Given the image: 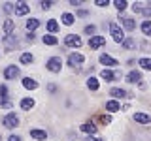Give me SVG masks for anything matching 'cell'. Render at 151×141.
Returning a JSON list of instances; mask_svg holds the SVG:
<instances>
[{
  "label": "cell",
  "mask_w": 151,
  "mask_h": 141,
  "mask_svg": "<svg viewBox=\"0 0 151 141\" xmlns=\"http://www.w3.org/2000/svg\"><path fill=\"white\" fill-rule=\"evenodd\" d=\"M110 32H111L113 40H115L117 43H123V41L127 40V38H125V32L121 30V26L117 25V23H111V25H110Z\"/></svg>",
  "instance_id": "6da1fadb"
},
{
  "label": "cell",
  "mask_w": 151,
  "mask_h": 141,
  "mask_svg": "<svg viewBox=\"0 0 151 141\" xmlns=\"http://www.w3.org/2000/svg\"><path fill=\"white\" fill-rule=\"evenodd\" d=\"M45 68L49 70V72H53V73H59V72H60V68H63V60H60L59 56H51V58L47 60Z\"/></svg>",
  "instance_id": "7a4b0ae2"
},
{
  "label": "cell",
  "mask_w": 151,
  "mask_h": 141,
  "mask_svg": "<svg viewBox=\"0 0 151 141\" xmlns=\"http://www.w3.org/2000/svg\"><path fill=\"white\" fill-rule=\"evenodd\" d=\"M2 124L6 126V128H15V126H19V119H17V115H15V113H8V115L4 117Z\"/></svg>",
  "instance_id": "3957f363"
},
{
  "label": "cell",
  "mask_w": 151,
  "mask_h": 141,
  "mask_svg": "<svg viewBox=\"0 0 151 141\" xmlns=\"http://www.w3.org/2000/svg\"><path fill=\"white\" fill-rule=\"evenodd\" d=\"M64 43L68 47H81V38L76 36V34H68L64 38Z\"/></svg>",
  "instance_id": "277c9868"
},
{
  "label": "cell",
  "mask_w": 151,
  "mask_h": 141,
  "mask_svg": "<svg viewBox=\"0 0 151 141\" xmlns=\"http://www.w3.org/2000/svg\"><path fill=\"white\" fill-rule=\"evenodd\" d=\"M104 43H106V38L104 36H93L91 40H89V47H91V49H98V47H102Z\"/></svg>",
  "instance_id": "5b68a950"
},
{
  "label": "cell",
  "mask_w": 151,
  "mask_h": 141,
  "mask_svg": "<svg viewBox=\"0 0 151 141\" xmlns=\"http://www.w3.org/2000/svg\"><path fill=\"white\" fill-rule=\"evenodd\" d=\"M100 77L104 79V81H113V79L121 77V73H117V72H111V70H102V72H100Z\"/></svg>",
  "instance_id": "8992f818"
},
{
  "label": "cell",
  "mask_w": 151,
  "mask_h": 141,
  "mask_svg": "<svg viewBox=\"0 0 151 141\" xmlns=\"http://www.w3.org/2000/svg\"><path fill=\"white\" fill-rule=\"evenodd\" d=\"M19 75V68L17 66H8L6 70H4V77L6 79H15Z\"/></svg>",
  "instance_id": "52a82bcc"
},
{
  "label": "cell",
  "mask_w": 151,
  "mask_h": 141,
  "mask_svg": "<svg viewBox=\"0 0 151 141\" xmlns=\"http://www.w3.org/2000/svg\"><path fill=\"white\" fill-rule=\"evenodd\" d=\"M83 55H79V53H72L68 56V64L70 66H78V64H83Z\"/></svg>",
  "instance_id": "ba28073f"
},
{
  "label": "cell",
  "mask_w": 151,
  "mask_h": 141,
  "mask_svg": "<svg viewBox=\"0 0 151 141\" xmlns=\"http://www.w3.org/2000/svg\"><path fill=\"white\" fill-rule=\"evenodd\" d=\"M134 120L140 122V124H149V122H151V117L145 115V113H134Z\"/></svg>",
  "instance_id": "9c48e42d"
},
{
  "label": "cell",
  "mask_w": 151,
  "mask_h": 141,
  "mask_svg": "<svg viewBox=\"0 0 151 141\" xmlns=\"http://www.w3.org/2000/svg\"><path fill=\"white\" fill-rule=\"evenodd\" d=\"M100 64H104V66H117L119 62H117L115 58H111L110 55H100Z\"/></svg>",
  "instance_id": "30bf717a"
},
{
  "label": "cell",
  "mask_w": 151,
  "mask_h": 141,
  "mask_svg": "<svg viewBox=\"0 0 151 141\" xmlns=\"http://www.w3.org/2000/svg\"><path fill=\"white\" fill-rule=\"evenodd\" d=\"M23 87L28 88V90H36V88H38V81H34V79H30V77H25V79H23Z\"/></svg>",
  "instance_id": "8fae6325"
},
{
  "label": "cell",
  "mask_w": 151,
  "mask_h": 141,
  "mask_svg": "<svg viewBox=\"0 0 151 141\" xmlns=\"http://www.w3.org/2000/svg\"><path fill=\"white\" fill-rule=\"evenodd\" d=\"M127 81H129V83H140L142 81V73L136 72V70H132V72L127 75Z\"/></svg>",
  "instance_id": "7c38bea8"
},
{
  "label": "cell",
  "mask_w": 151,
  "mask_h": 141,
  "mask_svg": "<svg viewBox=\"0 0 151 141\" xmlns=\"http://www.w3.org/2000/svg\"><path fill=\"white\" fill-rule=\"evenodd\" d=\"M28 9H30V8H28L25 2H19L17 6H15V15H27Z\"/></svg>",
  "instance_id": "4fadbf2b"
},
{
  "label": "cell",
  "mask_w": 151,
  "mask_h": 141,
  "mask_svg": "<svg viewBox=\"0 0 151 141\" xmlns=\"http://www.w3.org/2000/svg\"><path fill=\"white\" fill-rule=\"evenodd\" d=\"M121 21H123V26H125L127 30H134V28H136V23H134L132 17H123Z\"/></svg>",
  "instance_id": "5bb4252c"
},
{
  "label": "cell",
  "mask_w": 151,
  "mask_h": 141,
  "mask_svg": "<svg viewBox=\"0 0 151 141\" xmlns=\"http://www.w3.org/2000/svg\"><path fill=\"white\" fill-rule=\"evenodd\" d=\"M81 132H85V134H96V126L93 124V122H85V124H81Z\"/></svg>",
  "instance_id": "9a60e30c"
},
{
  "label": "cell",
  "mask_w": 151,
  "mask_h": 141,
  "mask_svg": "<svg viewBox=\"0 0 151 141\" xmlns=\"http://www.w3.org/2000/svg\"><path fill=\"white\" fill-rule=\"evenodd\" d=\"M32 107H34V100H32V98H23L21 100V109L28 111V109H32Z\"/></svg>",
  "instance_id": "2e32d148"
},
{
  "label": "cell",
  "mask_w": 151,
  "mask_h": 141,
  "mask_svg": "<svg viewBox=\"0 0 151 141\" xmlns=\"http://www.w3.org/2000/svg\"><path fill=\"white\" fill-rule=\"evenodd\" d=\"M119 102L117 100H110V102H106V109L108 111H111V113H115V111H119Z\"/></svg>",
  "instance_id": "e0dca14e"
},
{
  "label": "cell",
  "mask_w": 151,
  "mask_h": 141,
  "mask_svg": "<svg viewBox=\"0 0 151 141\" xmlns=\"http://www.w3.org/2000/svg\"><path fill=\"white\" fill-rule=\"evenodd\" d=\"M42 40H44V43H45V45H57V43H59V40H57L53 34H45L44 38H42Z\"/></svg>",
  "instance_id": "ac0fdd59"
},
{
  "label": "cell",
  "mask_w": 151,
  "mask_h": 141,
  "mask_svg": "<svg viewBox=\"0 0 151 141\" xmlns=\"http://www.w3.org/2000/svg\"><path fill=\"white\" fill-rule=\"evenodd\" d=\"M38 26H40V21H38V19H28V21H27V30L28 32L36 30Z\"/></svg>",
  "instance_id": "d6986e66"
},
{
  "label": "cell",
  "mask_w": 151,
  "mask_h": 141,
  "mask_svg": "<svg viewBox=\"0 0 151 141\" xmlns=\"http://www.w3.org/2000/svg\"><path fill=\"white\" fill-rule=\"evenodd\" d=\"M13 28H15V23L12 21V19H8L6 23H4V32H6L8 36H12V32H13Z\"/></svg>",
  "instance_id": "ffe728a7"
},
{
  "label": "cell",
  "mask_w": 151,
  "mask_h": 141,
  "mask_svg": "<svg viewBox=\"0 0 151 141\" xmlns=\"http://www.w3.org/2000/svg\"><path fill=\"white\" fill-rule=\"evenodd\" d=\"M110 94L113 98H127V90H123V88H111Z\"/></svg>",
  "instance_id": "44dd1931"
},
{
  "label": "cell",
  "mask_w": 151,
  "mask_h": 141,
  "mask_svg": "<svg viewBox=\"0 0 151 141\" xmlns=\"http://www.w3.org/2000/svg\"><path fill=\"white\" fill-rule=\"evenodd\" d=\"M30 135L34 139H45L47 137V134H45L44 130H30Z\"/></svg>",
  "instance_id": "7402d4cb"
},
{
  "label": "cell",
  "mask_w": 151,
  "mask_h": 141,
  "mask_svg": "<svg viewBox=\"0 0 151 141\" xmlns=\"http://www.w3.org/2000/svg\"><path fill=\"white\" fill-rule=\"evenodd\" d=\"M74 21H76V19H74V15H72V13H63V23H64L66 26L74 25Z\"/></svg>",
  "instance_id": "603a6c76"
},
{
  "label": "cell",
  "mask_w": 151,
  "mask_h": 141,
  "mask_svg": "<svg viewBox=\"0 0 151 141\" xmlns=\"http://www.w3.org/2000/svg\"><path fill=\"white\" fill-rule=\"evenodd\" d=\"M47 30H49V32H57V30H59V23H57L55 19H49V21H47Z\"/></svg>",
  "instance_id": "cb8c5ba5"
},
{
  "label": "cell",
  "mask_w": 151,
  "mask_h": 141,
  "mask_svg": "<svg viewBox=\"0 0 151 141\" xmlns=\"http://www.w3.org/2000/svg\"><path fill=\"white\" fill-rule=\"evenodd\" d=\"M87 87L91 88V90H98V79L89 77V79H87Z\"/></svg>",
  "instance_id": "d4e9b609"
},
{
  "label": "cell",
  "mask_w": 151,
  "mask_h": 141,
  "mask_svg": "<svg viewBox=\"0 0 151 141\" xmlns=\"http://www.w3.org/2000/svg\"><path fill=\"white\" fill-rule=\"evenodd\" d=\"M142 32L145 36H151V21H144L142 23Z\"/></svg>",
  "instance_id": "484cf974"
},
{
  "label": "cell",
  "mask_w": 151,
  "mask_h": 141,
  "mask_svg": "<svg viewBox=\"0 0 151 141\" xmlns=\"http://www.w3.org/2000/svg\"><path fill=\"white\" fill-rule=\"evenodd\" d=\"M138 64H140L144 70H151V58H140Z\"/></svg>",
  "instance_id": "4316f807"
},
{
  "label": "cell",
  "mask_w": 151,
  "mask_h": 141,
  "mask_svg": "<svg viewBox=\"0 0 151 141\" xmlns=\"http://www.w3.org/2000/svg\"><path fill=\"white\" fill-rule=\"evenodd\" d=\"M32 60H34V56H32L30 53H23V55H21V62H23V64H30Z\"/></svg>",
  "instance_id": "83f0119b"
},
{
  "label": "cell",
  "mask_w": 151,
  "mask_h": 141,
  "mask_svg": "<svg viewBox=\"0 0 151 141\" xmlns=\"http://www.w3.org/2000/svg\"><path fill=\"white\" fill-rule=\"evenodd\" d=\"M123 47H125V49H132V47H136V41L132 40V38H127V40L123 41Z\"/></svg>",
  "instance_id": "f1b7e54d"
},
{
  "label": "cell",
  "mask_w": 151,
  "mask_h": 141,
  "mask_svg": "<svg viewBox=\"0 0 151 141\" xmlns=\"http://www.w3.org/2000/svg\"><path fill=\"white\" fill-rule=\"evenodd\" d=\"M113 6H115L117 9H119V11H123V9H125L127 6H129V4H127L125 0H115V2H113Z\"/></svg>",
  "instance_id": "f546056e"
},
{
  "label": "cell",
  "mask_w": 151,
  "mask_h": 141,
  "mask_svg": "<svg viewBox=\"0 0 151 141\" xmlns=\"http://www.w3.org/2000/svg\"><path fill=\"white\" fill-rule=\"evenodd\" d=\"M96 32V28H94L93 25H89V26H85V34H91V38H93V34Z\"/></svg>",
  "instance_id": "4dcf8cb0"
},
{
  "label": "cell",
  "mask_w": 151,
  "mask_h": 141,
  "mask_svg": "<svg viewBox=\"0 0 151 141\" xmlns=\"http://www.w3.org/2000/svg\"><path fill=\"white\" fill-rule=\"evenodd\" d=\"M4 11H6V13H12L13 11V4L12 2H6V4H4Z\"/></svg>",
  "instance_id": "1f68e13d"
},
{
  "label": "cell",
  "mask_w": 151,
  "mask_h": 141,
  "mask_svg": "<svg viewBox=\"0 0 151 141\" xmlns=\"http://www.w3.org/2000/svg\"><path fill=\"white\" fill-rule=\"evenodd\" d=\"M100 122H102V124H110V122H111V117L110 115H102L100 117Z\"/></svg>",
  "instance_id": "d6a6232c"
},
{
  "label": "cell",
  "mask_w": 151,
  "mask_h": 141,
  "mask_svg": "<svg viewBox=\"0 0 151 141\" xmlns=\"http://www.w3.org/2000/svg\"><path fill=\"white\" fill-rule=\"evenodd\" d=\"M94 4H96V6H100V8H106L108 6V0H94Z\"/></svg>",
  "instance_id": "836d02e7"
},
{
  "label": "cell",
  "mask_w": 151,
  "mask_h": 141,
  "mask_svg": "<svg viewBox=\"0 0 151 141\" xmlns=\"http://www.w3.org/2000/svg\"><path fill=\"white\" fill-rule=\"evenodd\" d=\"M40 6H42V9H49L51 6H53V2H49V0H47V2H42Z\"/></svg>",
  "instance_id": "e575fe53"
},
{
  "label": "cell",
  "mask_w": 151,
  "mask_h": 141,
  "mask_svg": "<svg viewBox=\"0 0 151 141\" xmlns=\"http://www.w3.org/2000/svg\"><path fill=\"white\" fill-rule=\"evenodd\" d=\"M87 141H102V139H100V137H94V135H89Z\"/></svg>",
  "instance_id": "d590c367"
},
{
  "label": "cell",
  "mask_w": 151,
  "mask_h": 141,
  "mask_svg": "<svg viewBox=\"0 0 151 141\" xmlns=\"http://www.w3.org/2000/svg\"><path fill=\"white\" fill-rule=\"evenodd\" d=\"M9 141H21V137L19 135H9Z\"/></svg>",
  "instance_id": "8d00e7d4"
},
{
  "label": "cell",
  "mask_w": 151,
  "mask_h": 141,
  "mask_svg": "<svg viewBox=\"0 0 151 141\" xmlns=\"http://www.w3.org/2000/svg\"><path fill=\"white\" fill-rule=\"evenodd\" d=\"M27 40H28V41H34V34H32V32H28V36H27Z\"/></svg>",
  "instance_id": "74e56055"
},
{
  "label": "cell",
  "mask_w": 151,
  "mask_h": 141,
  "mask_svg": "<svg viewBox=\"0 0 151 141\" xmlns=\"http://www.w3.org/2000/svg\"><path fill=\"white\" fill-rule=\"evenodd\" d=\"M0 141H2V135H0Z\"/></svg>",
  "instance_id": "f35d334b"
}]
</instances>
